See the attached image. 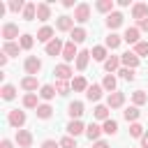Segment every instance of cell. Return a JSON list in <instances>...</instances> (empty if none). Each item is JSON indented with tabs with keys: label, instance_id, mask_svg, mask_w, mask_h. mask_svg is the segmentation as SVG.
I'll list each match as a JSON object with an SVG mask.
<instances>
[{
	"label": "cell",
	"instance_id": "obj_1",
	"mask_svg": "<svg viewBox=\"0 0 148 148\" xmlns=\"http://www.w3.org/2000/svg\"><path fill=\"white\" fill-rule=\"evenodd\" d=\"M23 69H25L28 76H37V74L42 72V60H39L37 56H28L25 62H23Z\"/></svg>",
	"mask_w": 148,
	"mask_h": 148
},
{
	"label": "cell",
	"instance_id": "obj_2",
	"mask_svg": "<svg viewBox=\"0 0 148 148\" xmlns=\"http://www.w3.org/2000/svg\"><path fill=\"white\" fill-rule=\"evenodd\" d=\"M7 123H9L14 130H23V125H25V111L12 109V111H9V116H7Z\"/></svg>",
	"mask_w": 148,
	"mask_h": 148
},
{
	"label": "cell",
	"instance_id": "obj_3",
	"mask_svg": "<svg viewBox=\"0 0 148 148\" xmlns=\"http://www.w3.org/2000/svg\"><path fill=\"white\" fill-rule=\"evenodd\" d=\"M74 21H79V23L90 21V5H88V2H79V5L74 7Z\"/></svg>",
	"mask_w": 148,
	"mask_h": 148
},
{
	"label": "cell",
	"instance_id": "obj_4",
	"mask_svg": "<svg viewBox=\"0 0 148 148\" xmlns=\"http://www.w3.org/2000/svg\"><path fill=\"white\" fill-rule=\"evenodd\" d=\"M53 74H56V79H58V81H67V79H72L74 69H72L67 62H60V65H56V67H53Z\"/></svg>",
	"mask_w": 148,
	"mask_h": 148
},
{
	"label": "cell",
	"instance_id": "obj_5",
	"mask_svg": "<svg viewBox=\"0 0 148 148\" xmlns=\"http://www.w3.org/2000/svg\"><path fill=\"white\" fill-rule=\"evenodd\" d=\"M123 104H125V92H120V90L109 92V97H106V106L109 109H120Z\"/></svg>",
	"mask_w": 148,
	"mask_h": 148
},
{
	"label": "cell",
	"instance_id": "obj_6",
	"mask_svg": "<svg viewBox=\"0 0 148 148\" xmlns=\"http://www.w3.org/2000/svg\"><path fill=\"white\" fill-rule=\"evenodd\" d=\"M56 28L60 30V32H72L74 30V16H58V21H56Z\"/></svg>",
	"mask_w": 148,
	"mask_h": 148
},
{
	"label": "cell",
	"instance_id": "obj_7",
	"mask_svg": "<svg viewBox=\"0 0 148 148\" xmlns=\"http://www.w3.org/2000/svg\"><path fill=\"white\" fill-rule=\"evenodd\" d=\"M120 62H123V67H127V69H136V67H139V56H136L134 51H127V53L120 56Z\"/></svg>",
	"mask_w": 148,
	"mask_h": 148
},
{
	"label": "cell",
	"instance_id": "obj_8",
	"mask_svg": "<svg viewBox=\"0 0 148 148\" xmlns=\"http://www.w3.org/2000/svg\"><path fill=\"white\" fill-rule=\"evenodd\" d=\"M0 35H2L5 42H12L14 37H18V25H16V23H5L2 30H0Z\"/></svg>",
	"mask_w": 148,
	"mask_h": 148
},
{
	"label": "cell",
	"instance_id": "obj_9",
	"mask_svg": "<svg viewBox=\"0 0 148 148\" xmlns=\"http://www.w3.org/2000/svg\"><path fill=\"white\" fill-rule=\"evenodd\" d=\"M16 143H18V148H30L32 146V134L28 130H16Z\"/></svg>",
	"mask_w": 148,
	"mask_h": 148
},
{
	"label": "cell",
	"instance_id": "obj_10",
	"mask_svg": "<svg viewBox=\"0 0 148 148\" xmlns=\"http://www.w3.org/2000/svg\"><path fill=\"white\" fill-rule=\"evenodd\" d=\"M62 58H65L67 65H69L72 60L79 58V51H76V44H74V42H67V44H65V49H62Z\"/></svg>",
	"mask_w": 148,
	"mask_h": 148
},
{
	"label": "cell",
	"instance_id": "obj_11",
	"mask_svg": "<svg viewBox=\"0 0 148 148\" xmlns=\"http://www.w3.org/2000/svg\"><path fill=\"white\" fill-rule=\"evenodd\" d=\"M123 18H125V16H123L120 12H111V14L106 16V28H109V30L120 28V25H123Z\"/></svg>",
	"mask_w": 148,
	"mask_h": 148
},
{
	"label": "cell",
	"instance_id": "obj_12",
	"mask_svg": "<svg viewBox=\"0 0 148 148\" xmlns=\"http://www.w3.org/2000/svg\"><path fill=\"white\" fill-rule=\"evenodd\" d=\"M56 30L51 28V25H44V28H39V32H37V42H44V44H49V42H53L56 37Z\"/></svg>",
	"mask_w": 148,
	"mask_h": 148
},
{
	"label": "cell",
	"instance_id": "obj_13",
	"mask_svg": "<svg viewBox=\"0 0 148 148\" xmlns=\"http://www.w3.org/2000/svg\"><path fill=\"white\" fill-rule=\"evenodd\" d=\"M65 130H67V134H69V136H79V134H83V132H86V125H83L81 120H69Z\"/></svg>",
	"mask_w": 148,
	"mask_h": 148
},
{
	"label": "cell",
	"instance_id": "obj_14",
	"mask_svg": "<svg viewBox=\"0 0 148 148\" xmlns=\"http://www.w3.org/2000/svg\"><path fill=\"white\" fill-rule=\"evenodd\" d=\"M37 18L42 23H46L51 18V5L49 2H37Z\"/></svg>",
	"mask_w": 148,
	"mask_h": 148
},
{
	"label": "cell",
	"instance_id": "obj_15",
	"mask_svg": "<svg viewBox=\"0 0 148 148\" xmlns=\"http://www.w3.org/2000/svg\"><path fill=\"white\" fill-rule=\"evenodd\" d=\"M132 16H134L136 21L148 18V5H146V2H136V5L132 7Z\"/></svg>",
	"mask_w": 148,
	"mask_h": 148
},
{
	"label": "cell",
	"instance_id": "obj_16",
	"mask_svg": "<svg viewBox=\"0 0 148 148\" xmlns=\"http://www.w3.org/2000/svg\"><path fill=\"white\" fill-rule=\"evenodd\" d=\"M62 49H65V44H62L58 37L46 44V53H49V56H62Z\"/></svg>",
	"mask_w": 148,
	"mask_h": 148
},
{
	"label": "cell",
	"instance_id": "obj_17",
	"mask_svg": "<svg viewBox=\"0 0 148 148\" xmlns=\"http://www.w3.org/2000/svg\"><path fill=\"white\" fill-rule=\"evenodd\" d=\"M67 113H69L72 120H79V118L83 116V102H72V104L67 106Z\"/></svg>",
	"mask_w": 148,
	"mask_h": 148
},
{
	"label": "cell",
	"instance_id": "obj_18",
	"mask_svg": "<svg viewBox=\"0 0 148 148\" xmlns=\"http://www.w3.org/2000/svg\"><path fill=\"white\" fill-rule=\"evenodd\" d=\"M102 132H104V130H102L97 123H90V125L86 127V136H88L92 143H95V141H99V134H102Z\"/></svg>",
	"mask_w": 148,
	"mask_h": 148
},
{
	"label": "cell",
	"instance_id": "obj_19",
	"mask_svg": "<svg viewBox=\"0 0 148 148\" xmlns=\"http://www.w3.org/2000/svg\"><path fill=\"white\" fill-rule=\"evenodd\" d=\"M37 86H39L37 76H23V79H21V88H23V90H28V92H35V90H37Z\"/></svg>",
	"mask_w": 148,
	"mask_h": 148
},
{
	"label": "cell",
	"instance_id": "obj_20",
	"mask_svg": "<svg viewBox=\"0 0 148 148\" xmlns=\"http://www.w3.org/2000/svg\"><path fill=\"white\" fill-rule=\"evenodd\" d=\"M139 116H141V111H139V106H134V104H132V106H127V109L123 111V118H125L127 123H136V120H139Z\"/></svg>",
	"mask_w": 148,
	"mask_h": 148
},
{
	"label": "cell",
	"instance_id": "obj_21",
	"mask_svg": "<svg viewBox=\"0 0 148 148\" xmlns=\"http://www.w3.org/2000/svg\"><path fill=\"white\" fill-rule=\"evenodd\" d=\"M86 37H88L86 28H74V30L69 32V42H74V44H81V42H86Z\"/></svg>",
	"mask_w": 148,
	"mask_h": 148
},
{
	"label": "cell",
	"instance_id": "obj_22",
	"mask_svg": "<svg viewBox=\"0 0 148 148\" xmlns=\"http://www.w3.org/2000/svg\"><path fill=\"white\" fill-rule=\"evenodd\" d=\"M123 39H125L127 44H134V46H136V44L141 42V39H139V28H127L125 35H123Z\"/></svg>",
	"mask_w": 148,
	"mask_h": 148
},
{
	"label": "cell",
	"instance_id": "obj_23",
	"mask_svg": "<svg viewBox=\"0 0 148 148\" xmlns=\"http://www.w3.org/2000/svg\"><path fill=\"white\" fill-rule=\"evenodd\" d=\"M102 90H104L102 86H97V83H92V86H90V88L86 90V97H88L90 102H99V97H102Z\"/></svg>",
	"mask_w": 148,
	"mask_h": 148
},
{
	"label": "cell",
	"instance_id": "obj_24",
	"mask_svg": "<svg viewBox=\"0 0 148 148\" xmlns=\"http://www.w3.org/2000/svg\"><path fill=\"white\" fill-rule=\"evenodd\" d=\"M88 60H90V51H79V58H76V69L79 72H83L86 67H88Z\"/></svg>",
	"mask_w": 148,
	"mask_h": 148
},
{
	"label": "cell",
	"instance_id": "obj_25",
	"mask_svg": "<svg viewBox=\"0 0 148 148\" xmlns=\"http://www.w3.org/2000/svg\"><path fill=\"white\" fill-rule=\"evenodd\" d=\"M120 65H123V62H120V58H118V56H109V58H106V62H104V69H106L109 74H113Z\"/></svg>",
	"mask_w": 148,
	"mask_h": 148
},
{
	"label": "cell",
	"instance_id": "obj_26",
	"mask_svg": "<svg viewBox=\"0 0 148 148\" xmlns=\"http://www.w3.org/2000/svg\"><path fill=\"white\" fill-rule=\"evenodd\" d=\"M90 86H88V81L83 79V76H74L72 79V90H76V92H86Z\"/></svg>",
	"mask_w": 148,
	"mask_h": 148
},
{
	"label": "cell",
	"instance_id": "obj_27",
	"mask_svg": "<svg viewBox=\"0 0 148 148\" xmlns=\"http://www.w3.org/2000/svg\"><path fill=\"white\" fill-rule=\"evenodd\" d=\"M95 9L109 16V14L113 12V0H99V2H95Z\"/></svg>",
	"mask_w": 148,
	"mask_h": 148
},
{
	"label": "cell",
	"instance_id": "obj_28",
	"mask_svg": "<svg viewBox=\"0 0 148 148\" xmlns=\"http://www.w3.org/2000/svg\"><path fill=\"white\" fill-rule=\"evenodd\" d=\"M2 53H7V56H18V53H21V44H16V42H5V44H2Z\"/></svg>",
	"mask_w": 148,
	"mask_h": 148
},
{
	"label": "cell",
	"instance_id": "obj_29",
	"mask_svg": "<svg viewBox=\"0 0 148 148\" xmlns=\"http://www.w3.org/2000/svg\"><path fill=\"white\" fill-rule=\"evenodd\" d=\"M90 56H92V60H97V62H106V46H92Z\"/></svg>",
	"mask_w": 148,
	"mask_h": 148
},
{
	"label": "cell",
	"instance_id": "obj_30",
	"mask_svg": "<svg viewBox=\"0 0 148 148\" xmlns=\"http://www.w3.org/2000/svg\"><path fill=\"white\" fill-rule=\"evenodd\" d=\"M39 97H42V99H46V102H49V99H53V97H56V86H51V83L42 86V88H39Z\"/></svg>",
	"mask_w": 148,
	"mask_h": 148
},
{
	"label": "cell",
	"instance_id": "obj_31",
	"mask_svg": "<svg viewBox=\"0 0 148 148\" xmlns=\"http://www.w3.org/2000/svg\"><path fill=\"white\" fill-rule=\"evenodd\" d=\"M92 116H95L97 120H109V106H106V104H97V106L92 109Z\"/></svg>",
	"mask_w": 148,
	"mask_h": 148
},
{
	"label": "cell",
	"instance_id": "obj_32",
	"mask_svg": "<svg viewBox=\"0 0 148 148\" xmlns=\"http://www.w3.org/2000/svg\"><path fill=\"white\" fill-rule=\"evenodd\" d=\"M120 42H123V37H120V35H116V32H111V35L104 39V46H106V49H118V46H120Z\"/></svg>",
	"mask_w": 148,
	"mask_h": 148
},
{
	"label": "cell",
	"instance_id": "obj_33",
	"mask_svg": "<svg viewBox=\"0 0 148 148\" xmlns=\"http://www.w3.org/2000/svg\"><path fill=\"white\" fill-rule=\"evenodd\" d=\"M0 95H2V99L12 102V99L16 97V88H14L12 83H5V86H2V90H0Z\"/></svg>",
	"mask_w": 148,
	"mask_h": 148
},
{
	"label": "cell",
	"instance_id": "obj_34",
	"mask_svg": "<svg viewBox=\"0 0 148 148\" xmlns=\"http://www.w3.org/2000/svg\"><path fill=\"white\" fill-rule=\"evenodd\" d=\"M35 113H37V118H42V120H49V118L53 116V109H51L49 104H39Z\"/></svg>",
	"mask_w": 148,
	"mask_h": 148
},
{
	"label": "cell",
	"instance_id": "obj_35",
	"mask_svg": "<svg viewBox=\"0 0 148 148\" xmlns=\"http://www.w3.org/2000/svg\"><path fill=\"white\" fill-rule=\"evenodd\" d=\"M35 16H37V5L35 2H28L25 9H23V21H32Z\"/></svg>",
	"mask_w": 148,
	"mask_h": 148
},
{
	"label": "cell",
	"instance_id": "obj_36",
	"mask_svg": "<svg viewBox=\"0 0 148 148\" xmlns=\"http://www.w3.org/2000/svg\"><path fill=\"white\" fill-rule=\"evenodd\" d=\"M102 88L109 90V92H116V76H113V74H106V76L102 79Z\"/></svg>",
	"mask_w": 148,
	"mask_h": 148
},
{
	"label": "cell",
	"instance_id": "obj_37",
	"mask_svg": "<svg viewBox=\"0 0 148 148\" xmlns=\"http://www.w3.org/2000/svg\"><path fill=\"white\" fill-rule=\"evenodd\" d=\"M132 102H134V106H141V104L148 102V95H146L143 90H134V92H132Z\"/></svg>",
	"mask_w": 148,
	"mask_h": 148
},
{
	"label": "cell",
	"instance_id": "obj_38",
	"mask_svg": "<svg viewBox=\"0 0 148 148\" xmlns=\"http://www.w3.org/2000/svg\"><path fill=\"white\" fill-rule=\"evenodd\" d=\"M23 106H25V109H35V111H37V106H39V104H37V95H35V92H28V95L23 97Z\"/></svg>",
	"mask_w": 148,
	"mask_h": 148
},
{
	"label": "cell",
	"instance_id": "obj_39",
	"mask_svg": "<svg viewBox=\"0 0 148 148\" xmlns=\"http://www.w3.org/2000/svg\"><path fill=\"white\" fill-rule=\"evenodd\" d=\"M102 130H104V134H111V136H113V134H118V123L109 118V120H104Z\"/></svg>",
	"mask_w": 148,
	"mask_h": 148
},
{
	"label": "cell",
	"instance_id": "obj_40",
	"mask_svg": "<svg viewBox=\"0 0 148 148\" xmlns=\"http://www.w3.org/2000/svg\"><path fill=\"white\" fill-rule=\"evenodd\" d=\"M69 90H72L69 81H56V92L58 95H69Z\"/></svg>",
	"mask_w": 148,
	"mask_h": 148
},
{
	"label": "cell",
	"instance_id": "obj_41",
	"mask_svg": "<svg viewBox=\"0 0 148 148\" xmlns=\"http://www.w3.org/2000/svg\"><path fill=\"white\" fill-rule=\"evenodd\" d=\"M118 74H120V79H123V81H134V79H136L134 69H127V67H120V69H118Z\"/></svg>",
	"mask_w": 148,
	"mask_h": 148
},
{
	"label": "cell",
	"instance_id": "obj_42",
	"mask_svg": "<svg viewBox=\"0 0 148 148\" xmlns=\"http://www.w3.org/2000/svg\"><path fill=\"white\" fill-rule=\"evenodd\" d=\"M18 44H21V49H32V44H35V39H32V35H21V39H18Z\"/></svg>",
	"mask_w": 148,
	"mask_h": 148
},
{
	"label": "cell",
	"instance_id": "obj_43",
	"mask_svg": "<svg viewBox=\"0 0 148 148\" xmlns=\"http://www.w3.org/2000/svg\"><path fill=\"white\" fill-rule=\"evenodd\" d=\"M130 134H132L134 139H141V136H143L146 132H143V127H141L139 123H132V125H130Z\"/></svg>",
	"mask_w": 148,
	"mask_h": 148
},
{
	"label": "cell",
	"instance_id": "obj_44",
	"mask_svg": "<svg viewBox=\"0 0 148 148\" xmlns=\"http://www.w3.org/2000/svg\"><path fill=\"white\" fill-rule=\"evenodd\" d=\"M60 148H76V139L69 136V134L62 136V139H60Z\"/></svg>",
	"mask_w": 148,
	"mask_h": 148
},
{
	"label": "cell",
	"instance_id": "obj_45",
	"mask_svg": "<svg viewBox=\"0 0 148 148\" xmlns=\"http://www.w3.org/2000/svg\"><path fill=\"white\" fill-rule=\"evenodd\" d=\"M134 53L141 58V56H148V42H139L136 46H134Z\"/></svg>",
	"mask_w": 148,
	"mask_h": 148
},
{
	"label": "cell",
	"instance_id": "obj_46",
	"mask_svg": "<svg viewBox=\"0 0 148 148\" xmlns=\"http://www.w3.org/2000/svg\"><path fill=\"white\" fill-rule=\"evenodd\" d=\"M25 5H28V2H23V0H12V2H9V9H12V12H23Z\"/></svg>",
	"mask_w": 148,
	"mask_h": 148
},
{
	"label": "cell",
	"instance_id": "obj_47",
	"mask_svg": "<svg viewBox=\"0 0 148 148\" xmlns=\"http://www.w3.org/2000/svg\"><path fill=\"white\" fill-rule=\"evenodd\" d=\"M42 148H60V141H53V139H46V141H42Z\"/></svg>",
	"mask_w": 148,
	"mask_h": 148
},
{
	"label": "cell",
	"instance_id": "obj_48",
	"mask_svg": "<svg viewBox=\"0 0 148 148\" xmlns=\"http://www.w3.org/2000/svg\"><path fill=\"white\" fill-rule=\"evenodd\" d=\"M136 28H139V30H143V32H148V18H141V21H136Z\"/></svg>",
	"mask_w": 148,
	"mask_h": 148
},
{
	"label": "cell",
	"instance_id": "obj_49",
	"mask_svg": "<svg viewBox=\"0 0 148 148\" xmlns=\"http://www.w3.org/2000/svg\"><path fill=\"white\" fill-rule=\"evenodd\" d=\"M92 148H111V146H109L106 141H102V139H99V141H95V143H92Z\"/></svg>",
	"mask_w": 148,
	"mask_h": 148
},
{
	"label": "cell",
	"instance_id": "obj_50",
	"mask_svg": "<svg viewBox=\"0 0 148 148\" xmlns=\"http://www.w3.org/2000/svg\"><path fill=\"white\" fill-rule=\"evenodd\" d=\"M0 148H14V146H12L9 139H2V141H0Z\"/></svg>",
	"mask_w": 148,
	"mask_h": 148
},
{
	"label": "cell",
	"instance_id": "obj_51",
	"mask_svg": "<svg viewBox=\"0 0 148 148\" xmlns=\"http://www.w3.org/2000/svg\"><path fill=\"white\" fill-rule=\"evenodd\" d=\"M7 58H9L7 53H0V67H5V65H7Z\"/></svg>",
	"mask_w": 148,
	"mask_h": 148
},
{
	"label": "cell",
	"instance_id": "obj_52",
	"mask_svg": "<svg viewBox=\"0 0 148 148\" xmlns=\"http://www.w3.org/2000/svg\"><path fill=\"white\" fill-rule=\"evenodd\" d=\"M141 148H148V132L141 136Z\"/></svg>",
	"mask_w": 148,
	"mask_h": 148
},
{
	"label": "cell",
	"instance_id": "obj_53",
	"mask_svg": "<svg viewBox=\"0 0 148 148\" xmlns=\"http://www.w3.org/2000/svg\"><path fill=\"white\" fill-rule=\"evenodd\" d=\"M62 7H67V9L74 7V0H62Z\"/></svg>",
	"mask_w": 148,
	"mask_h": 148
}]
</instances>
